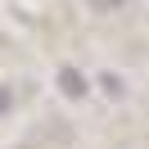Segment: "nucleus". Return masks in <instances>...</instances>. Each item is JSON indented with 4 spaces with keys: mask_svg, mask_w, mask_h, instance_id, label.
Returning a JSON list of instances; mask_svg holds the SVG:
<instances>
[{
    "mask_svg": "<svg viewBox=\"0 0 149 149\" xmlns=\"http://www.w3.org/2000/svg\"><path fill=\"white\" fill-rule=\"evenodd\" d=\"M118 5H127V0H91V9H118Z\"/></svg>",
    "mask_w": 149,
    "mask_h": 149,
    "instance_id": "1",
    "label": "nucleus"
}]
</instances>
